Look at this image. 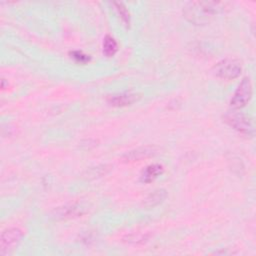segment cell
I'll use <instances>...</instances> for the list:
<instances>
[{
  "label": "cell",
  "mask_w": 256,
  "mask_h": 256,
  "mask_svg": "<svg viewBox=\"0 0 256 256\" xmlns=\"http://www.w3.org/2000/svg\"><path fill=\"white\" fill-rule=\"evenodd\" d=\"M227 2H215V1H198L189 2L184 7L183 13L188 21L191 23L200 25L210 21L212 17L224 11L228 8Z\"/></svg>",
  "instance_id": "1"
},
{
  "label": "cell",
  "mask_w": 256,
  "mask_h": 256,
  "mask_svg": "<svg viewBox=\"0 0 256 256\" xmlns=\"http://www.w3.org/2000/svg\"><path fill=\"white\" fill-rule=\"evenodd\" d=\"M223 119L230 127L245 136H253L255 133L251 119L241 112L229 111L224 115Z\"/></svg>",
  "instance_id": "2"
},
{
  "label": "cell",
  "mask_w": 256,
  "mask_h": 256,
  "mask_svg": "<svg viewBox=\"0 0 256 256\" xmlns=\"http://www.w3.org/2000/svg\"><path fill=\"white\" fill-rule=\"evenodd\" d=\"M213 72L219 78L232 80L240 76L242 72V65L236 59L225 58L214 65Z\"/></svg>",
  "instance_id": "3"
},
{
  "label": "cell",
  "mask_w": 256,
  "mask_h": 256,
  "mask_svg": "<svg viewBox=\"0 0 256 256\" xmlns=\"http://www.w3.org/2000/svg\"><path fill=\"white\" fill-rule=\"evenodd\" d=\"M252 92L253 88L250 78H243L239 83L236 91L232 95V98L230 99L231 107L234 109H241L245 107L252 97Z\"/></svg>",
  "instance_id": "4"
},
{
  "label": "cell",
  "mask_w": 256,
  "mask_h": 256,
  "mask_svg": "<svg viewBox=\"0 0 256 256\" xmlns=\"http://www.w3.org/2000/svg\"><path fill=\"white\" fill-rule=\"evenodd\" d=\"M23 234L18 228H8L4 230L0 237V254L9 255L19 244Z\"/></svg>",
  "instance_id": "5"
},
{
  "label": "cell",
  "mask_w": 256,
  "mask_h": 256,
  "mask_svg": "<svg viewBox=\"0 0 256 256\" xmlns=\"http://www.w3.org/2000/svg\"><path fill=\"white\" fill-rule=\"evenodd\" d=\"M158 153V149L153 146H143L133 149L129 152H126L122 156V160L124 162H134V161H141L143 159L155 156Z\"/></svg>",
  "instance_id": "6"
},
{
  "label": "cell",
  "mask_w": 256,
  "mask_h": 256,
  "mask_svg": "<svg viewBox=\"0 0 256 256\" xmlns=\"http://www.w3.org/2000/svg\"><path fill=\"white\" fill-rule=\"evenodd\" d=\"M140 97L141 96L138 93L127 91L109 96L107 98V102L114 107H125L137 102L140 99Z\"/></svg>",
  "instance_id": "7"
},
{
  "label": "cell",
  "mask_w": 256,
  "mask_h": 256,
  "mask_svg": "<svg viewBox=\"0 0 256 256\" xmlns=\"http://www.w3.org/2000/svg\"><path fill=\"white\" fill-rule=\"evenodd\" d=\"M84 213V207L80 204H71L60 207L54 211L53 216L56 219H70L81 216Z\"/></svg>",
  "instance_id": "8"
},
{
  "label": "cell",
  "mask_w": 256,
  "mask_h": 256,
  "mask_svg": "<svg viewBox=\"0 0 256 256\" xmlns=\"http://www.w3.org/2000/svg\"><path fill=\"white\" fill-rule=\"evenodd\" d=\"M164 171V168L161 164L154 163L148 165L146 168L143 169L140 175V181L143 183H150L153 182L156 178H158Z\"/></svg>",
  "instance_id": "9"
},
{
  "label": "cell",
  "mask_w": 256,
  "mask_h": 256,
  "mask_svg": "<svg viewBox=\"0 0 256 256\" xmlns=\"http://www.w3.org/2000/svg\"><path fill=\"white\" fill-rule=\"evenodd\" d=\"M166 197H167L166 190L157 189L147 196V198L144 201V206L147 208L155 207V206L159 205L160 203H162Z\"/></svg>",
  "instance_id": "10"
},
{
  "label": "cell",
  "mask_w": 256,
  "mask_h": 256,
  "mask_svg": "<svg viewBox=\"0 0 256 256\" xmlns=\"http://www.w3.org/2000/svg\"><path fill=\"white\" fill-rule=\"evenodd\" d=\"M102 50H103V54L107 57H112L116 54L117 50H118V44L116 42V40L110 36V35H106L103 39V44H102Z\"/></svg>",
  "instance_id": "11"
},
{
  "label": "cell",
  "mask_w": 256,
  "mask_h": 256,
  "mask_svg": "<svg viewBox=\"0 0 256 256\" xmlns=\"http://www.w3.org/2000/svg\"><path fill=\"white\" fill-rule=\"evenodd\" d=\"M113 5L115 6V9L117 10V13L120 16L121 20L125 23L126 26H129V24H130V13H129L128 9L125 7V5L121 2H114Z\"/></svg>",
  "instance_id": "12"
},
{
  "label": "cell",
  "mask_w": 256,
  "mask_h": 256,
  "mask_svg": "<svg viewBox=\"0 0 256 256\" xmlns=\"http://www.w3.org/2000/svg\"><path fill=\"white\" fill-rule=\"evenodd\" d=\"M71 58H73L77 63L86 64L90 61V57L87 54H84L82 51H72L70 52Z\"/></svg>",
  "instance_id": "13"
}]
</instances>
